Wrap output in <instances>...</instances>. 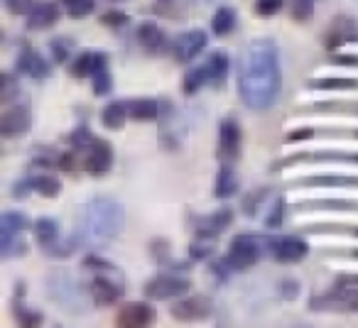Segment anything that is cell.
Here are the masks:
<instances>
[{
    "instance_id": "e575fe53",
    "label": "cell",
    "mask_w": 358,
    "mask_h": 328,
    "mask_svg": "<svg viewBox=\"0 0 358 328\" xmlns=\"http://www.w3.org/2000/svg\"><path fill=\"white\" fill-rule=\"evenodd\" d=\"M285 211H287V206H285V199L280 196V199H275L273 209H270L268 218H265V225L268 228H280L285 223Z\"/></svg>"
},
{
    "instance_id": "ffe728a7",
    "label": "cell",
    "mask_w": 358,
    "mask_h": 328,
    "mask_svg": "<svg viewBox=\"0 0 358 328\" xmlns=\"http://www.w3.org/2000/svg\"><path fill=\"white\" fill-rule=\"evenodd\" d=\"M167 113V103L155 98H140L135 103H130V115L135 120H157L159 115Z\"/></svg>"
},
{
    "instance_id": "3957f363",
    "label": "cell",
    "mask_w": 358,
    "mask_h": 328,
    "mask_svg": "<svg viewBox=\"0 0 358 328\" xmlns=\"http://www.w3.org/2000/svg\"><path fill=\"white\" fill-rule=\"evenodd\" d=\"M47 297L57 304L59 308L69 313H86L89 311V294L79 282L76 277L69 272V269H52L47 274Z\"/></svg>"
},
{
    "instance_id": "836d02e7",
    "label": "cell",
    "mask_w": 358,
    "mask_h": 328,
    "mask_svg": "<svg viewBox=\"0 0 358 328\" xmlns=\"http://www.w3.org/2000/svg\"><path fill=\"white\" fill-rule=\"evenodd\" d=\"M312 89L346 91V89H358V81H353V79H319V81H312Z\"/></svg>"
},
{
    "instance_id": "7a4b0ae2",
    "label": "cell",
    "mask_w": 358,
    "mask_h": 328,
    "mask_svg": "<svg viewBox=\"0 0 358 328\" xmlns=\"http://www.w3.org/2000/svg\"><path fill=\"white\" fill-rule=\"evenodd\" d=\"M125 225V209L113 196H94L86 201L84 216H81V228L76 238L81 245H108L123 233Z\"/></svg>"
},
{
    "instance_id": "8fae6325",
    "label": "cell",
    "mask_w": 358,
    "mask_h": 328,
    "mask_svg": "<svg viewBox=\"0 0 358 328\" xmlns=\"http://www.w3.org/2000/svg\"><path fill=\"white\" fill-rule=\"evenodd\" d=\"M174 318L179 321H196V318H206L211 313V301L206 297H192V299H182L169 308Z\"/></svg>"
},
{
    "instance_id": "44dd1931",
    "label": "cell",
    "mask_w": 358,
    "mask_h": 328,
    "mask_svg": "<svg viewBox=\"0 0 358 328\" xmlns=\"http://www.w3.org/2000/svg\"><path fill=\"white\" fill-rule=\"evenodd\" d=\"M236 25H238V15H236L234 8H229V6L216 8L214 17H211V32H214L216 37L231 35V32L236 30Z\"/></svg>"
},
{
    "instance_id": "5bb4252c",
    "label": "cell",
    "mask_w": 358,
    "mask_h": 328,
    "mask_svg": "<svg viewBox=\"0 0 358 328\" xmlns=\"http://www.w3.org/2000/svg\"><path fill=\"white\" fill-rule=\"evenodd\" d=\"M59 20V6L57 3H37L27 15V27L30 30H47Z\"/></svg>"
},
{
    "instance_id": "8992f818",
    "label": "cell",
    "mask_w": 358,
    "mask_h": 328,
    "mask_svg": "<svg viewBox=\"0 0 358 328\" xmlns=\"http://www.w3.org/2000/svg\"><path fill=\"white\" fill-rule=\"evenodd\" d=\"M143 292L148 299H179L189 292V279L177 277V274H162V277L150 279Z\"/></svg>"
},
{
    "instance_id": "7dc6e473",
    "label": "cell",
    "mask_w": 358,
    "mask_h": 328,
    "mask_svg": "<svg viewBox=\"0 0 358 328\" xmlns=\"http://www.w3.org/2000/svg\"><path fill=\"white\" fill-rule=\"evenodd\" d=\"M204 3H209V0H204Z\"/></svg>"
},
{
    "instance_id": "bcb514c9",
    "label": "cell",
    "mask_w": 358,
    "mask_h": 328,
    "mask_svg": "<svg viewBox=\"0 0 358 328\" xmlns=\"http://www.w3.org/2000/svg\"><path fill=\"white\" fill-rule=\"evenodd\" d=\"M30 191H35V184H32V179H25V181H17L15 189H13V196L15 199H20V196H27Z\"/></svg>"
},
{
    "instance_id": "5b68a950",
    "label": "cell",
    "mask_w": 358,
    "mask_h": 328,
    "mask_svg": "<svg viewBox=\"0 0 358 328\" xmlns=\"http://www.w3.org/2000/svg\"><path fill=\"white\" fill-rule=\"evenodd\" d=\"M32 125V110L27 103H13L8 105L6 110H3V115H0V135L3 137H20V135H25L27 130H30Z\"/></svg>"
},
{
    "instance_id": "9c48e42d",
    "label": "cell",
    "mask_w": 358,
    "mask_h": 328,
    "mask_svg": "<svg viewBox=\"0 0 358 328\" xmlns=\"http://www.w3.org/2000/svg\"><path fill=\"white\" fill-rule=\"evenodd\" d=\"M91 299H94L96 304H101V306H108V304L118 301L120 297H123V282L118 279H110V277H103V274H96L94 279H91Z\"/></svg>"
},
{
    "instance_id": "8d00e7d4",
    "label": "cell",
    "mask_w": 358,
    "mask_h": 328,
    "mask_svg": "<svg viewBox=\"0 0 358 328\" xmlns=\"http://www.w3.org/2000/svg\"><path fill=\"white\" fill-rule=\"evenodd\" d=\"M69 142L74 149H86V147H91V142H94V135H91V130L86 128V125H79V128L71 133Z\"/></svg>"
},
{
    "instance_id": "4316f807",
    "label": "cell",
    "mask_w": 358,
    "mask_h": 328,
    "mask_svg": "<svg viewBox=\"0 0 358 328\" xmlns=\"http://www.w3.org/2000/svg\"><path fill=\"white\" fill-rule=\"evenodd\" d=\"M27 253V243L20 235H0V258L10 260V258H20Z\"/></svg>"
},
{
    "instance_id": "f546056e",
    "label": "cell",
    "mask_w": 358,
    "mask_h": 328,
    "mask_svg": "<svg viewBox=\"0 0 358 328\" xmlns=\"http://www.w3.org/2000/svg\"><path fill=\"white\" fill-rule=\"evenodd\" d=\"M209 84V71H206V66H196V69H192L189 74L185 76V94L187 96H194L196 91H201L204 86Z\"/></svg>"
},
{
    "instance_id": "7402d4cb",
    "label": "cell",
    "mask_w": 358,
    "mask_h": 328,
    "mask_svg": "<svg viewBox=\"0 0 358 328\" xmlns=\"http://www.w3.org/2000/svg\"><path fill=\"white\" fill-rule=\"evenodd\" d=\"M236 191H238V177H236V172L231 170L229 164H224V167H221V172L216 174L214 196H216V199H231Z\"/></svg>"
},
{
    "instance_id": "e0dca14e",
    "label": "cell",
    "mask_w": 358,
    "mask_h": 328,
    "mask_svg": "<svg viewBox=\"0 0 358 328\" xmlns=\"http://www.w3.org/2000/svg\"><path fill=\"white\" fill-rule=\"evenodd\" d=\"M150 321H152V308H150L148 304H130V306H125L123 311L118 313V318H115V323L125 328L148 326Z\"/></svg>"
},
{
    "instance_id": "603a6c76",
    "label": "cell",
    "mask_w": 358,
    "mask_h": 328,
    "mask_svg": "<svg viewBox=\"0 0 358 328\" xmlns=\"http://www.w3.org/2000/svg\"><path fill=\"white\" fill-rule=\"evenodd\" d=\"M130 115V103H123V100H113V103H108L103 108V113H101V120H103V125L108 130H118L125 125V120H128Z\"/></svg>"
},
{
    "instance_id": "f35d334b",
    "label": "cell",
    "mask_w": 358,
    "mask_h": 328,
    "mask_svg": "<svg viewBox=\"0 0 358 328\" xmlns=\"http://www.w3.org/2000/svg\"><path fill=\"white\" fill-rule=\"evenodd\" d=\"M110 89H113V79H110L108 69L99 71V74L94 76V94L106 96V94H110Z\"/></svg>"
},
{
    "instance_id": "4dcf8cb0",
    "label": "cell",
    "mask_w": 358,
    "mask_h": 328,
    "mask_svg": "<svg viewBox=\"0 0 358 328\" xmlns=\"http://www.w3.org/2000/svg\"><path fill=\"white\" fill-rule=\"evenodd\" d=\"M302 159H309V162H319V159H336V162H356L358 164V152H317V154H297V157H292L289 162H302Z\"/></svg>"
},
{
    "instance_id": "7bdbcfd3",
    "label": "cell",
    "mask_w": 358,
    "mask_h": 328,
    "mask_svg": "<svg viewBox=\"0 0 358 328\" xmlns=\"http://www.w3.org/2000/svg\"><path fill=\"white\" fill-rule=\"evenodd\" d=\"M280 292H282V297L287 299V301H292V299L299 294V284L294 282V279H285L282 287H280Z\"/></svg>"
},
{
    "instance_id": "52a82bcc",
    "label": "cell",
    "mask_w": 358,
    "mask_h": 328,
    "mask_svg": "<svg viewBox=\"0 0 358 328\" xmlns=\"http://www.w3.org/2000/svg\"><path fill=\"white\" fill-rule=\"evenodd\" d=\"M270 253L278 262L282 264H294L299 260L307 258L309 245L304 238H297V235H282V238L270 240Z\"/></svg>"
},
{
    "instance_id": "83f0119b",
    "label": "cell",
    "mask_w": 358,
    "mask_h": 328,
    "mask_svg": "<svg viewBox=\"0 0 358 328\" xmlns=\"http://www.w3.org/2000/svg\"><path fill=\"white\" fill-rule=\"evenodd\" d=\"M214 250H216L214 235L196 233L194 243L189 245V258L192 260H206V258H211V253H214Z\"/></svg>"
},
{
    "instance_id": "2e32d148",
    "label": "cell",
    "mask_w": 358,
    "mask_h": 328,
    "mask_svg": "<svg viewBox=\"0 0 358 328\" xmlns=\"http://www.w3.org/2000/svg\"><path fill=\"white\" fill-rule=\"evenodd\" d=\"M17 69L22 71L25 76H30V79H35V81H42V79H47L50 76V64H47L45 59H42L40 54H37L35 50H25L20 54V59H17Z\"/></svg>"
},
{
    "instance_id": "f6af8a7d",
    "label": "cell",
    "mask_w": 358,
    "mask_h": 328,
    "mask_svg": "<svg viewBox=\"0 0 358 328\" xmlns=\"http://www.w3.org/2000/svg\"><path fill=\"white\" fill-rule=\"evenodd\" d=\"M3 84H6V86H3V100L8 103V100L13 98V94H17L15 79H13V74H6V76H3Z\"/></svg>"
},
{
    "instance_id": "d6a6232c",
    "label": "cell",
    "mask_w": 358,
    "mask_h": 328,
    "mask_svg": "<svg viewBox=\"0 0 358 328\" xmlns=\"http://www.w3.org/2000/svg\"><path fill=\"white\" fill-rule=\"evenodd\" d=\"M32 184H35V191H40L42 196H50V199L57 194H62V184H59V179H55V177H35Z\"/></svg>"
},
{
    "instance_id": "6da1fadb",
    "label": "cell",
    "mask_w": 358,
    "mask_h": 328,
    "mask_svg": "<svg viewBox=\"0 0 358 328\" xmlns=\"http://www.w3.org/2000/svg\"><path fill=\"white\" fill-rule=\"evenodd\" d=\"M282 69H280L278 45L268 37H260L245 45L238 61V91L248 108L268 110L280 98Z\"/></svg>"
},
{
    "instance_id": "484cf974",
    "label": "cell",
    "mask_w": 358,
    "mask_h": 328,
    "mask_svg": "<svg viewBox=\"0 0 358 328\" xmlns=\"http://www.w3.org/2000/svg\"><path fill=\"white\" fill-rule=\"evenodd\" d=\"M35 233L42 248H52L59 240V223L55 218H40L35 223Z\"/></svg>"
},
{
    "instance_id": "ba28073f",
    "label": "cell",
    "mask_w": 358,
    "mask_h": 328,
    "mask_svg": "<svg viewBox=\"0 0 358 328\" xmlns=\"http://www.w3.org/2000/svg\"><path fill=\"white\" fill-rule=\"evenodd\" d=\"M206 50V32L204 30H189L185 35H179L177 42H174V59L179 64H189L194 61L201 52Z\"/></svg>"
},
{
    "instance_id": "9a60e30c",
    "label": "cell",
    "mask_w": 358,
    "mask_h": 328,
    "mask_svg": "<svg viewBox=\"0 0 358 328\" xmlns=\"http://www.w3.org/2000/svg\"><path fill=\"white\" fill-rule=\"evenodd\" d=\"M348 40H358V25L351 17H338V20H334L327 35V47L329 50H336V47H341V42H348Z\"/></svg>"
},
{
    "instance_id": "cb8c5ba5",
    "label": "cell",
    "mask_w": 358,
    "mask_h": 328,
    "mask_svg": "<svg viewBox=\"0 0 358 328\" xmlns=\"http://www.w3.org/2000/svg\"><path fill=\"white\" fill-rule=\"evenodd\" d=\"M206 71H209V84L214 86H221L226 81V76H229V57L224 54V52H216V54H211L209 59L204 61Z\"/></svg>"
},
{
    "instance_id": "7c38bea8",
    "label": "cell",
    "mask_w": 358,
    "mask_h": 328,
    "mask_svg": "<svg viewBox=\"0 0 358 328\" xmlns=\"http://www.w3.org/2000/svg\"><path fill=\"white\" fill-rule=\"evenodd\" d=\"M219 152L221 157L226 159V162H231V159L238 157L241 152V128L236 120L226 118L224 123H221L219 128Z\"/></svg>"
},
{
    "instance_id": "ab89813d",
    "label": "cell",
    "mask_w": 358,
    "mask_h": 328,
    "mask_svg": "<svg viewBox=\"0 0 358 328\" xmlns=\"http://www.w3.org/2000/svg\"><path fill=\"white\" fill-rule=\"evenodd\" d=\"M37 6V0H6V8L10 15H30V10Z\"/></svg>"
},
{
    "instance_id": "4fadbf2b",
    "label": "cell",
    "mask_w": 358,
    "mask_h": 328,
    "mask_svg": "<svg viewBox=\"0 0 358 328\" xmlns=\"http://www.w3.org/2000/svg\"><path fill=\"white\" fill-rule=\"evenodd\" d=\"M108 69V57L103 52H81L71 64V74L84 79V76H96L99 71Z\"/></svg>"
},
{
    "instance_id": "60d3db41",
    "label": "cell",
    "mask_w": 358,
    "mask_h": 328,
    "mask_svg": "<svg viewBox=\"0 0 358 328\" xmlns=\"http://www.w3.org/2000/svg\"><path fill=\"white\" fill-rule=\"evenodd\" d=\"M71 42L69 40H62V37H59V40H52V57H55V61H59V64H62V61H66V57H69V50H71Z\"/></svg>"
},
{
    "instance_id": "ac0fdd59",
    "label": "cell",
    "mask_w": 358,
    "mask_h": 328,
    "mask_svg": "<svg viewBox=\"0 0 358 328\" xmlns=\"http://www.w3.org/2000/svg\"><path fill=\"white\" fill-rule=\"evenodd\" d=\"M231 218H234V214H231L229 209H221V211H216V214H209V216H204V218L196 221V233L214 235L216 238V235L224 233V230L229 228Z\"/></svg>"
},
{
    "instance_id": "d4e9b609",
    "label": "cell",
    "mask_w": 358,
    "mask_h": 328,
    "mask_svg": "<svg viewBox=\"0 0 358 328\" xmlns=\"http://www.w3.org/2000/svg\"><path fill=\"white\" fill-rule=\"evenodd\" d=\"M27 216L20 211H6L0 216V235H20L27 230Z\"/></svg>"
},
{
    "instance_id": "30bf717a",
    "label": "cell",
    "mask_w": 358,
    "mask_h": 328,
    "mask_svg": "<svg viewBox=\"0 0 358 328\" xmlns=\"http://www.w3.org/2000/svg\"><path fill=\"white\" fill-rule=\"evenodd\" d=\"M113 167V149L106 140H94L89 147V154H86V170L91 174L101 177Z\"/></svg>"
},
{
    "instance_id": "74e56055",
    "label": "cell",
    "mask_w": 358,
    "mask_h": 328,
    "mask_svg": "<svg viewBox=\"0 0 358 328\" xmlns=\"http://www.w3.org/2000/svg\"><path fill=\"white\" fill-rule=\"evenodd\" d=\"M285 0H258L255 3V13L263 17H270V15H278L280 10H282Z\"/></svg>"
},
{
    "instance_id": "1f68e13d",
    "label": "cell",
    "mask_w": 358,
    "mask_h": 328,
    "mask_svg": "<svg viewBox=\"0 0 358 328\" xmlns=\"http://www.w3.org/2000/svg\"><path fill=\"white\" fill-rule=\"evenodd\" d=\"M71 17H86L94 13L96 8V0H62Z\"/></svg>"
},
{
    "instance_id": "f1b7e54d",
    "label": "cell",
    "mask_w": 358,
    "mask_h": 328,
    "mask_svg": "<svg viewBox=\"0 0 358 328\" xmlns=\"http://www.w3.org/2000/svg\"><path fill=\"white\" fill-rule=\"evenodd\" d=\"M307 186H358V177H341V174H322L304 179Z\"/></svg>"
},
{
    "instance_id": "b9f144b4",
    "label": "cell",
    "mask_w": 358,
    "mask_h": 328,
    "mask_svg": "<svg viewBox=\"0 0 358 328\" xmlns=\"http://www.w3.org/2000/svg\"><path fill=\"white\" fill-rule=\"evenodd\" d=\"M268 194L265 189H258V191H253V194L248 196V199L243 201V214L245 216H255V211L260 209V201H263V196Z\"/></svg>"
},
{
    "instance_id": "d6986e66",
    "label": "cell",
    "mask_w": 358,
    "mask_h": 328,
    "mask_svg": "<svg viewBox=\"0 0 358 328\" xmlns=\"http://www.w3.org/2000/svg\"><path fill=\"white\" fill-rule=\"evenodd\" d=\"M138 42L145 47L148 52H162L164 45H167V35L162 32V27L152 25V22H143L138 27Z\"/></svg>"
},
{
    "instance_id": "277c9868",
    "label": "cell",
    "mask_w": 358,
    "mask_h": 328,
    "mask_svg": "<svg viewBox=\"0 0 358 328\" xmlns=\"http://www.w3.org/2000/svg\"><path fill=\"white\" fill-rule=\"evenodd\" d=\"M263 245H265L263 240L255 238V235H248V233L236 235L226 260H229V264L234 269H245L263 258Z\"/></svg>"
},
{
    "instance_id": "ee69618b",
    "label": "cell",
    "mask_w": 358,
    "mask_h": 328,
    "mask_svg": "<svg viewBox=\"0 0 358 328\" xmlns=\"http://www.w3.org/2000/svg\"><path fill=\"white\" fill-rule=\"evenodd\" d=\"M103 22H106V25L120 27V25H125V22H128V15H125V13H118V10L106 13V15H103Z\"/></svg>"
},
{
    "instance_id": "d590c367",
    "label": "cell",
    "mask_w": 358,
    "mask_h": 328,
    "mask_svg": "<svg viewBox=\"0 0 358 328\" xmlns=\"http://www.w3.org/2000/svg\"><path fill=\"white\" fill-rule=\"evenodd\" d=\"M314 8H317V0H292V17L299 22L309 20L314 15Z\"/></svg>"
}]
</instances>
